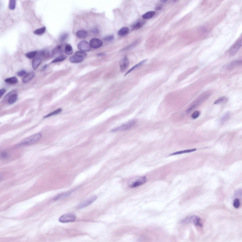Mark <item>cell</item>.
Instances as JSON below:
<instances>
[{
	"instance_id": "obj_24",
	"label": "cell",
	"mask_w": 242,
	"mask_h": 242,
	"mask_svg": "<svg viewBox=\"0 0 242 242\" xmlns=\"http://www.w3.org/2000/svg\"><path fill=\"white\" fill-rule=\"evenodd\" d=\"M65 53L67 55L72 54L73 52V50L71 46L69 44L66 45L65 48Z\"/></svg>"
},
{
	"instance_id": "obj_4",
	"label": "cell",
	"mask_w": 242,
	"mask_h": 242,
	"mask_svg": "<svg viewBox=\"0 0 242 242\" xmlns=\"http://www.w3.org/2000/svg\"><path fill=\"white\" fill-rule=\"evenodd\" d=\"M135 120H131L119 127L112 129L111 131L113 132L118 131L125 130L132 128L136 123Z\"/></svg>"
},
{
	"instance_id": "obj_12",
	"label": "cell",
	"mask_w": 242,
	"mask_h": 242,
	"mask_svg": "<svg viewBox=\"0 0 242 242\" xmlns=\"http://www.w3.org/2000/svg\"><path fill=\"white\" fill-rule=\"evenodd\" d=\"M241 63L242 61L240 60L234 61L225 65L224 68L225 69H231L240 64Z\"/></svg>"
},
{
	"instance_id": "obj_32",
	"label": "cell",
	"mask_w": 242,
	"mask_h": 242,
	"mask_svg": "<svg viewBox=\"0 0 242 242\" xmlns=\"http://www.w3.org/2000/svg\"><path fill=\"white\" fill-rule=\"evenodd\" d=\"M69 34L67 33H65L62 34L60 36V40L61 42L64 41L68 38Z\"/></svg>"
},
{
	"instance_id": "obj_7",
	"label": "cell",
	"mask_w": 242,
	"mask_h": 242,
	"mask_svg": "<svg viewBox=\"0 0 242 242\" xmlns=\"http://www.w3.org/2000/svg\"><path fill=\"white\" fill-rule=\"evenodd\" d=\"M77 47L79 50L84 52L89 51L91 48L89 43L85 40L80 42L78 45Z\"/></svg>"
},
{
	"instance_id": "obj_9",
	"label": "cell",
	"mask_w": 242,
	"mask_h": 242,
	"mask_svg": "<svg viewBox=\"0 0 242 242\" xmlns=\"http://www.w3.org/2000/svg\"><path fill=\"white\" fill-rule=\"evenodd\" d=\"M97 197L93 195L82 203L78 207L81 208L86 207L94 202L96 199Z\"/></svg>"
},
{
	"instance_id": "obj_25",
	"label": "cell",
	"mask_w": 242,
	"mask_h": 242,
	"mask_svg": "<svg viewBox=\"0 0 242 242\" xmlns=\"http://www.w3.org/2000/svg\"><path fill=\"white\" fill-rule=\"evenodd\" d=\"M75 190H73L69 192L62 193L56 196L54 198L55 200H57L64 197L67 196Z\"/></svg>"
},
{
	"instance_id": "obj_23",
	"label": "cell",
	"mask_w": 242,
	"mask_h": 242,
	"mask_svg": "<svg viewBox=\"0 0 242 242\" xmlns=\"http://www.w3.org/2000/svg\"><path fill=\"white\" fill-rule=\"evenodd\" d=\"M66 57V56L65 55H60L52 61L51 62L52 63H55L63 61L65 59Z\"/></svg>"
},
{
	"instance_id": "obj_16",
	"label": "cell",
	"mask_w": 242,
	"mask_h": 242,
	"mask_svg": "<svg viewBox=\"0 0 242 242\" xmlns=\"http://www.w3.org/2000/svg\"><path fill=\"white\" fill-rule=\"evenodd\" d=\"M147 60V59H144L134 66L126 72L124 75V76H126L132 71L142 65L146 62Z\"/></svg>"
},
{
	"instance_id": "obj_15",
	"label": "cell",
	"mask_w": 242,
	"mask_h": 242,
	"mask_svg": "<svg viewBox=\"0 0 242 242\" xmlns=\"http://www.w3.org/2000/svg\"><path fill=\"white\" fill-rule=\"evenodd\" d=\"M84 59V57L76 55H74L71 56L69 58V61L73 63H78L82 61Z\"/></svg>"
},
{
	"instance_id": "obj_41",
	"label": "cell",
	"mask_w": 242,
	"mask_h": 242,
	"mask_svg": "<svg viewBox=\"0 0 242 242\" xmlns=\"http://www.w3.org/2000/svg\"><path fill=\"white\" fill-rule=\"evenodd\" d=\"M6 91L5 89L4 88H1L0 90V98L3 96Z\"/></svg>"
},
{
	"instance_id": "obj_40",
	"label": "cell",
	"mask_w": 242,
	"mask_h": 242,
	"mask_svg": "<svg viewBox=\"0 0 242 242\" xmlns=\"http://www.w3.org/2000/svg\"><path fill=\"white\" fill-rule=\"evenodd\" d=\"M114 36L113 35H110L104 38V40L108 41H110L114 39Z\"/></svg>"
},
{
	"instance_id": "obj_22",
	"label": "cell",
	"mask_w": 242,
	"mask_h": 242,
	"mask_svg": "<svg viewBox=\"0 0 242 242\" xmlns=\"http://www.w3.org/2000/svg\"><path fill=\"white\" fill-rule=\"evenodd\" d=\"M155 14V12L154 11H148L143 15L142 17L144 19H149L152 17Z\"/></svg>"
},
{
	"instance_id": "obj_17",
	"label": "cell",
	"mask_w": 242,
	"mask_h": 242,
	"mask_svg": "<svg viewBox=\"0 0 242 242\" xmlns=\"http://www.w3.org/2000/svg\"><path fill=\"white\" fill-rule=\"evenodd\" d=\"M42 62L41 59L39 58H37L34 59L32 62V66L34 69H37L39 66Z\"/></svg>"
},
{
	"instance_id": "obj_3",
	"label": "cell",
	"mask_w": 242,
	"mask_h": 242,
	"mask_svg": "<svg viewBox=\"0 0 242 242\" xmlns=\"http://www.w3.org/2000/svg\"><path fill=\"white\" fill-rule=\"evenodd\" d=\"M200 220L201 219L199 217L193 215L186 217L183 219L182 222L183 223H192L195 225L202 227L203 225L200 222Z\"/></svg>"
},
{
	"instance_id": "obj_19",
	"label": "cell",
	"mask_w": 242,
	"mask_h": 242,
	"mask_svg": "<svg viewBox=\"0 0 242 242\" xmlns=\"http://www.w3.org/2000/svg\"><path fill=\"white\" fill-rule=\"evenodd\" d=\"M144 23V22L142 21H138L132 25L131 27L134 29H137L141 27Z\"/></svg>"
},
{
	"instance_id": "obj_14",
	"label": "cell",
	"mask_w": 242,
	"mask_h": 242,
	"mask_svg": "<svg viewBox=\"0 0 242 242\" xmlns=\"http://www.w3.org/2000/svg\"><path fill=\"white\" fill-rule=\"evenodd\" d=\"M77 37L81 39H84L86 38L88 35L87 32L84 30H78L76 33Z\"/></svg>"
},
{
	"instance_id": "obj_45",
	"label": "cell",
	"mask_w": 242,
	"mask_h": 242,
	"mask_svg": "<svg viewBox=\"0 0 242 242\" xmlns=\"http://www.w3.org/2000/svg\"><path fill=\"white\" fill-rule=\"evenodd\" d=\"M161 2L164 3H165L167 1V0H161Z\"/></svg>"
},
{
	"instance_id": "obj_38",
	"label": "cell",
	"mask_w": 242,
	"mask_h": 242,
	"mask_svg": "<svg viewBox=\"0 0 242 242\" xmlns=\"http://www.w3.org/2000/svg\"><path fill=\"white\" fill-rule=\"evenodd\" d=\"M53 51L54 53L55 52H61L62 51V47L60 45H59L56 48L55 50Z\"/></svg>"
},
{
	"instance_id": "obj_44",
	"label": "cell",
	"mask_w": 242,
	"mask_h": 242,
	"mask_svg": "<svg viewBox=\"0 0 242 242\" xmlns=\"http://www.w3.org/2000/svg\"><path fill=\"white\" fill-rule=\"evenodd\" d=\"M48 66V65L47 64H45L43 66L42 68V69L43 70H44L45 69L47 68Z\"/></svg>"
},
{
	"instance_id": "obj_28",
	"label": "cell",
	"mask_w": 242,
	"mask_h": 242,
	"mask_svg": "<svg viewBox=\"0 0 242 242\" xmlns=\"http://www.w3.org/2000/svg\"><path fill=\"white\" fill-rule=\"evenodd\" d=\"M37 53V52L36 51H31L26 53L25 55L27 58L29 59H32L35 57Z\"/></svg>"
},
{
	"instance_id": "obj_34",
	"label": "cell",
	"mask_w": 242,
	"mask_h": 242,
	"mask_svg": "<svg viewBox=\"0 0 242 242\" xmlns=\"http://www.w3.org/2000/svg\"><path fill=\"white\" fill-rule=\"evenodd\" d=\"M226 99V97L224 96L220 97L217 99L214 102L215 104H218L224 101Z\"/></svg>"
},
{
	"instance_id": "obj_37",
	"label": "cell",
	"mask_w": 242,
	"mask_h": 242,
	"mask_svg": "<svg viewBox=\"0 0 242 242\" xmlns=\"http://www.w3.org/2000/svg\"><path fill=\"white\" fill-rule=\"evenodd\" d=\"M75 55L84 57L87 55L86 53L82 51H77L75 53Z\"/></svg>"
},
{
	"instance_id": "obj_33",
	"label": "cell",
	"mask_w": 242,
	"mask_h": 242,
	"mask_svg": "<svg viewBox=\"0 0 242 242\" xmlns=\"http://www.w3.org/2000/svg\"><path fill=\"white\" fill-rule=\"evenodd\" d=\"M16 4V0H11L10 1L9 8L11 10H14Z\"/></svg>"
},
{
	"instance_id": "obj_27",
	"label": "cell",
	"mask_w": 242,
	"mask_h": 242,
	"mask_svg": "<svg viewBox=\"0 0 242 242\" xmlns=\"http://www.w3.org/2000/svg\"><path fill=\"white\" fill-rule=\"evenodd\" d=\"M62 110V109L61 108H59L56 110L46 115L44 117L45 118L48 117L52 116L57 114L60 112Z\"/></svg>"
},
{
	"instance_id": "obj_39",
	"label": "cell",
	"mask_w": 242,
	"mask_h": 242,
	"mask_svg": "<svg viewBox=\"0 0 242 242\" xmlns=\"http://www.w3.org/2000/svg\"><path fill=\"white\" fill-rule=\"evenodd\" d=\"M26 72L24 70H22L19 71L17 73V75L19 76L22 77L25 75L26 74Z\"/></svg>"
},
{
	"instance_id": "obj_35",
	"label": "cell",
	"mask_w": 242,
	"mask_h": 242,
	"mask_svg": "<svg viewBox=\"0 0 242 242\" xmlns=\"http://www.w3.org/2000/svg\"><path fill=\"white\" fill-rule=\"evenodd\" d=\"M198 103H196L194 104L190 107L186 111V113L188 114L191 112L194 109L198 106Z\"/></svg>"
},
{
	"instance_id": "obj_1",
	"label": "cell",
	"mask_w": 242,
	"mask_h": 242,
	"mask_svg": "<svg viewBox=\"0 0 242 242\" xmlns=\"http://www.w3.org/2000/svg\"><path fill=\"white\" fill-rule=\"evenodd\" d=\"M147 180V178L145 176L134 177L128 181L127 185L130 188L135 187L144 184Z\"/></svg>"
},
{
	"instance_id": "obj_30",
	"label": "cell",
	"mask_w": 242,
	"mask_h": 242,
	"mask_svg": "<svg viewBox=\"0 0 242 242\" xmlns=\"http://www.w3.org/2000/svg\"><path fill=\"white\" fill-rule=\"evenodd\" d=\"M40 55L43 57L47 58L50 56V52L48 51L43 50L40 52Z\"/></svg>"
},
{
	"instance_id": "obj_5",
	"label": "cell",
	"mask_w": 242,
	"mask_h": 242,
	"mask_svg": "<svg viewBox=\"0 0 242 242\" xmlns=\"http://www.w3.org/2000/svg\"><path fill=\"white\" fill-rule=\"evenodd\" d=\"M242 45V38H239L230 47L228 51L229 55L231 56L235 55L241 48Z\"/></svg>"
},
{
	"instance_id": "obj_21",
	"label": "cell",
	"mask_w": 242,
	"mask_h": 242,
	"mask_svg": "<svg viewBox=\"0 0 242 242\" xmlns=\"http://www.w3.org/2000/svg\"><path fill=\"white\" fill-rule=\"evenodd\" d=\"M129 29L126 27L121 28L118 31V34L120 36H123L127 34L129 32Z\"/></svg>"
},
{
	"instance_id": "obj_26",
	"label": "cell",
	"mask_w": 242,
	"mask_h": 242,
	"mask_svg": "<svg viewBox=\"0 0 242 242\" xmlns=\"http://www.w3.org/2000/svg\"><path fill=\"white\" fill-rule=\"evenodd\" d=\"M46 30V27H43L37 29L34 31V33L38 35H41Z\"/></svg>"
},
{
	"instance_id": "obj_18",
	"label": "cell",
	"mask_w": 242,
	"mask_h": 242,
	"mask_svg": "<svg viewBox=\"0 0 242 242\" xmlns=\"http://www.w3.org/2000/svg\"><path fill=\"white\" fill-rule=\"evenodd\" d=\"M196 149H188L179 151L174 152L173 153L170 154V156H172L177 155L180 154L184 153H188L193 152L196 150Z\"/></svg>"
},
{
	"instance_id": "obj_6",
	"label": "cell",
	"mask_w": 242,
	"mask_h": 242,
	"mask_svg": "<svg viewBox=\"0 0 242 242\" xmlns=\"http://www.w3.org/2000/svg\"><path fill=\"white\" fill-rule=\"evenodd\" d=\"M76 217L75 215L73 213L66 214L61 216L59 218V221L61 223H65L74 221Z\"/></svg>"
},
{
	"instance_id": "obj_36",
	"label": "cell",
	"mask_w": 242,
	"mask_h": 242,
	"mask_svg": "<svg viewBox=\"0 0 242 242\" xmlns=\"http://www.w3.org/2000/svg\"><path fill=\"white\" fill-rule=\"evenodd\" d=\"M199 112L198 111H194L192 114L191 117L194 119H195L198 117L199 115Z\"/></svg>"
},
{
	"instance_id": "obj_8",
	"label": "cell",
	"mask_w": 242,
	"mask_h": 242,
	"mask_svg": "<svg viewBox=\"0 0 242 242\" xmlns=\"http://www.w3.org/2000/svg\"><path fill=\"white\" fill-rule=\"evenodd\" d=\"M129 64V59L127 56H124L120 61L119 65L121 71L124 72L128 68Z\"/></svg>"
},
{
	"instance_id": "obj_43",
	"label": "cell",
	"mask_w": 242,
	"mask_h": 242,
	"mask_svg": "<svg viewBox=\"0 0 242 242\" xmlns=\"http://www.w3.org/2000/svg\"><path fill=\"white\" fill-rule=\"evenodd\" d=\"M105 55V54L104 53H101L98 54H97V55L98 56H101L104 55Z\"/></svg>"
},
{
	"instance_id": "obj_10",
	"label": "cell",
	"mask_w": 242,
	"mask_h": 242,
	"mask_svg": "<svg viewBox=\"0 0 242 242\" xmlns=\"http://www.w3.org/2000/svg\"><path fill=\"white\" fill-rule=\"evenodd\" d=\"M13 91L9 92L6 95L5 98L8 97L7 103L9 104L14 103L17 100V94L12 93Z\"/></svg>"
},
{
	"instance_id": "obj_11",
	"label": "cell",
	"mask_w": 242,
	"mask_h": 242,
	"mask_svg": "<svg viewBox=\"0 0 242 242\" xmlns=\"http://www.w3.org/2000/svg\"><path fill=\"white\" fill-rule=\"evenodd\" d=\"M89 43L91 47L95 48H99L103 45L102 42L100 40L95 38L91 39Z\"/></svg>"
},
{
	"instance_id": "obj_42",
	"label": "cell",
	"mask_w": 242,
	"mask_h": 242,
	"mask_svg": "<svg viewBox=\"0 0 242 242\" xmlns=\"http://www.w3.org/2000/svg\"><path fill=\"white\" fill-rule=\"evenodd\" d=\"M1 156L3 158H6L7 157L8 155L6 152H4L2 153Z\"/></svg>"
},
{
	"instance_id": "obj_2",
	"label": "cell",
	"mask_w": 242,
	"mask_h": 242,
	"mask_svg": "<svg viewBox=\"0 0 242 242\" xmlns=\"http://www.w3.org/2000/svg\"><path fill=\"white\" fill-rule=\"evenodd\" d=\"M41 134L38 133L33 135L25 138L20 143L21 145H28L34 143L38 141L41 138Z\"/></svg>"
},
{
	"instance_id": "obj_31",
	"label": "cell",
	"mask_w": 242,
	"mask_h": 242,
	"mask_svg": "<svg viewBox=\"0 0 242 242\" xmlns=\"http://www.w3.org/2000/svg\"><path fill=\"white\" fill-rule=\"evenodd\" d=\"M240 204V200L238 198L235 199L233 201V206L236 208H238Z\"/></svg>"
},
{
	"instance_id": "obj_20",
	"label": "cell",
	"mask_w": 242,
	"mask_h": 242,
	"mask_svg": "<svg viewBox=\"0 0 242 242\" xmlns=\"http://www.w3.org/2000/svg\"><path fill=\"white\" fill-rule=\"evenodd\" d=\"M5 81L9 83L15 84L17 82V78L15 76H13L5 79Z\"/></svg>"
},
{
	"instance_id": "obj_29",
	"label": "cell",
	"mask_w": 242,
	"mask_h": 242,
	"mask_svg": "<svg viewBox=\"0 0 242 242\" xmlns=\"http://www.w3.org/2000/svg\"><path fill=\"white\" fill-rule=\"evenodd\" d=\"M229 113L227 112L225 113L221 117L220 119V122L223 123L229 117Z\"/></svg>"
},
{
	"instance_id": "obj_13",
	"label": "cell",
	"mask_w": 242,
	"mask_h": 242,
	"mask_svg": "<svg viewBox=\"0 0 242 242\" xmlns=\"http://www.w3.org/2000/svg\"><path fill=\"white\" fill-rule=\"evenodd\" d=\"M35 75V73L33 72H30L26 74L23 78L22 81L23 83L28 82L33 78Z\"/></svg>"
}]
</instances>
